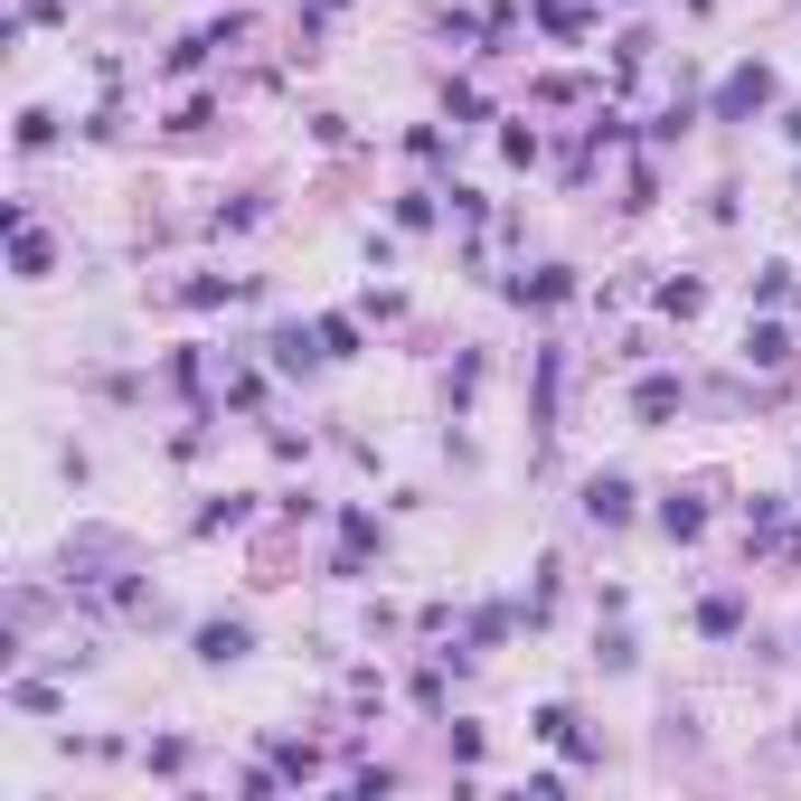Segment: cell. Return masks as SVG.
Segmentation results:
<instances>
[{
  "mask_svg": "<svg viewBox=\"0 0 801 801\" xmlns=\"http://www.w3.org/2000/svg\"><path fill=\"white\" fill-rule=\"evenodd\" d=\"M764 94H774V76H764V67H745V76H735L726 94H717V114H754Z\"/></svg>",
  "mask_w": 801,
  "mask_h": 801,
  "instance_id": "1",
  "label": "cell"
},
{
  "mask_svg": "<svg viewBox=\"0 0 801 801\" xmlns=\"http://www.w3.org/2000/svg\"><path fill=\"white\" fill-rule=\"evenodd\" d=\"M198 651H208V660H236V651H255V632H245V622H208Z\"/></svg>",
  "mask_w": 801,
  "mask_h": 801,
  "instance_id": "2",
  "label": "cell"
},
{
  "mask_svg": "<svg viewBox=\"0 0 801 801\" xmlns=\"http://www.w3.org/2000/svg\"><path fill=\"white\" fill-rule=\"evenodd\" d=\"M585 510H594V518H632V491H622V481H594Z\"/></svg>",
  "mask_w": 801,
  "mask_h": 801,
  "instance_id": "3",
  "label": "cell"
},
{
  "mask_svg": "<svg viewBox=\"0 0 801 801\" xmlns=\"http://www.w3.org/2000/svg\"><path fill=\"white\" fill-rule=\"evenodd\" d=\"M745 358H764V368H782V358H792V340H782V330H754V340H745Z\"/></svg>",
  "mask_w": 801,
  "mask_h": 801,
  "instance_id": "4",
  "label": "cell"
}]
</instances>
